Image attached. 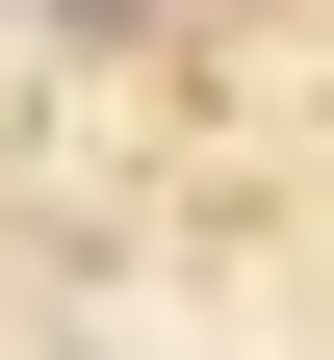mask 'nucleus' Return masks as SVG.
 Returning <instances> with one entry per match:
<instances>
[{"instance_id": "f257e3e1", "label": "nucleus", "mask_w": 334, "mask_h": 360, "mask_svg": "<svg viewBox=\"0 0 334 360\" xmlns=\"http://www.w3.org/2000/svg\"><path fill=\"white\" fill-rule=\"evenodd\" d=\"M77 360H103V335H77Z\"/></svg>"}]
</instances>
